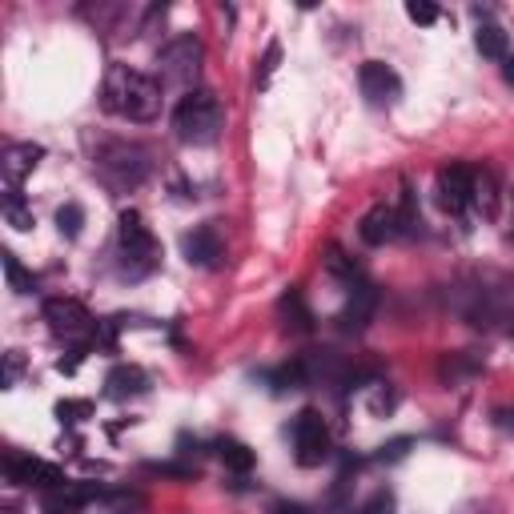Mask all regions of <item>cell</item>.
Listing matches in <instances>:
<instances>
[{
    "mask_svg": "<svg viewBox=\"0 0 514 514\" xmlns=\"http://www.w3.org/2000/svg\"><path fill=\"white\" fill-rule=\"evenodd\" d=\"M101 105H105V113L137 121V125L157 121V113H161V81L141 73V69H129V65H109L105 85H101Z\"/></svg>",
    "mask_w": 514,
    "mask_h": 514,
    "instance_id": "obj_1",
    "label": "cell"
},
{
    "mask_svg": "<svg viewBox=\"0 0 514 514\" xmlns=\"http://www.w3.org/2000/svg\"><path fill=\"white\" fill-rule=\"evenodd\" d=\"M221 129H225V109H221V101L213 93L193 89V93H185L177 101V109H173V137L181 145L205 149V145H213L221 137Z\"/></svg>",
    "mask_w": 514,
    "mask_h": 514,
    "instance_id": "obj_2",
    "label": "cell"
},
{
    "mask_svg": "<svg viewBox=\"0 0 514 514\" xmlns=\"http://www.w3.org/2000/svg\"><path fill=\"white\" fill-rule=\"evenodd\" d=\"M93 169H97V177H101L109 189L129 193V189H137V185L149 177L153 161H149V153H145L141 145H133V141H101L97 153H93Z\"/></svg>",
    "mask_w": 514,
    "mask_h": 514,
    "instance_id": "obj_3",
    "label": "cell"
},
{
    "mask_svg": "<svg viewBox=\"0 0 514 514\" xmlns=\"http://www.w3.org/2000/svg\"><path fill=\"white\" fill-rule=\"evenodd\" d=\"M117 249H121V270L129 278H145L161 266V245L153 237V229L145 225V217L137 209H125L117 221Z\"/></svg>",
    "mask_w": 514,
    "mask_h": 514,
    "instance_id": "obj_4",
    "label": "cell"
},
{
    "mask_svg": "<svg viewBox=\"0 0 514 514\" xmlns=\"http://www.w3.org/2000/svg\"><path fill=\"white\" fill-rule=\"evenodd\" d=\"M197 73H201V41L193 33H181L169 45H161V53H157V81L161 85L193 93Z\"/></svg>",
    "mask_w": 514,
    "mask_h": 514,
    "instance_id": "obj_5",
    "label": "cell"
},
{
    "mask_svg": "<svg viewBox=\"0 0 514 514\" xmlns=\"http://www.w3.org/2000/svg\"><path fill=\"white\" fill-rule=\"evenodd\" d=\"M45 322H49V330H53L57 338L81 342V346H89V338L97 334L93 314H89L77 298H49V302H45Z\"/></svg>",
    "mask_w": 514,
    "mask_h": 514,
    "instance_id": "obj_6",
    "label": "cell"
},
{
    "mask_svg": "<svg viewBox=\"0 0 514 514\" xmlns=\"http://www.w3.org/2000/svg\"><path fill=\"white\" fill-rule=\"evenodd\" d=\"M294 458H298V466H322L326 458H330V426H326V418L318 414V410H302L298 418H294Z\"/></svg>",
    "mask_w": 514,
    "mask_h": 514,
    "instance_id": "obj_7",
    "label": "cell"
},
{
    "mask_svg": "<svg viewBox=\"0 0 514 514\" xmlns=\"http://www.w3.org/2000/svg\"><path fill=\"white\" fill-rule=\"evenodd\" d=\"M5 478H9L13 486H37L41 494L53 490V486H61V482H69L61 466L41 462V458H33V454H17V450L5 454Z\"/></svg>",
    "mask_w": 514,
    "mask_h": 514,
    "instance_id": "obj_8",
    "label": "cell"
},
{
    "mask_svg": "<svg viewBox=\"0 0 514 514\" xmlns=\"http://www.w3.org/2000/svg\"><path fill=\"white\" fill-rule=\"evenodd\" d=\"M470 185H474V169L462 165V161H450L438 169L434 177V193H438V205L450 213V217H462L466 205H470Z\"/></svg>",
    "mask_w": 514,
    "mask_h": 514,
    "instance_id": "obj_9",
    "label": "cell"
},
{
    "mask_svg": "<svg viewBox=\"0 0 514 514\" xmlns=\"http://www.w3.org/2000/svg\"><path fill=\"white\" fill-rule=\"evenodd\" d=\"M181 253H185V262L197 266V270H213L221 266V257H225V237L213 221L205 225H193L185 237H181Z\"/></svg>",
    "mask_w": 514,
    "mask_h": 514,
    "instance_id": "obj_10",
    "label": "cell"
},
{
    "mask_svg": "<svg viewBox=\"0 0 514 514\" xmlns=\"http://www.w3.org/2000/svg\"><path fill=\"white\" fill-rule=\"evenodd\" d=\"M101 494H105V486H97V482H61L41 494V510L45 514H85V506H97Z\"/></svg>",
    "mask_w": 514,
    "mask_h": 514,
    "instance_id": "obj_11",
    "label": "cell"
},
{
    "mask_svg": "<svg viewBox=\"0 0 514 514\" xmlns=\"http://www.w3.org/2000/svg\"><path fill=\"white\" fill-rule=\"evenodd\" d=\"M358 85H362V97L374 105V109H386L402 97V77L386 65V61H366L358 69Z\"/></svg>",
    "mask_w": 514,
    "mask_h": 514,
    "instance_id": "obj_12",
    "label": "cell"
},
{
    "mask_svg": "<svg viewBox=\"0 0 514 514\" xmlns=\"http://www.w3.org/2000/svg\"><path fill=\"white\" fill-rule=\"evenodd\" d=\"M374 310H378V290L366 286V282L354 286V290H350V302H346L342 314H338V330H342V334H362V330L370 326Z\"/></svg>",
    "mask_w": 514,
    "mask_h": 514,
    "instance_id": "obj_13",
    "label": "cell"
},
{
    "mask_svg": "<svg viewBox=\"0 0 514 514\" xmlns=\"http://www.w3.org/2000/svg\"><path fill=\"white\" fill-rule=\"evenodd\" d=\"M41 157H45V149H41V145H33V141L9 145V149H5V157H0V173H5L9 189H21V181L41 165Z\"/></svg>",
    "mask_w": 514,
    "mask_h": 514,
    "instance_id": "obj_14",
    "label": "cell"
},
{
    "mask_svg": "<svg viewBox=\"0 0 514 514\" xmlns=\"http://www.w3.org/2000/svg\"><path fill=\"white\" fill-rule=\"evenodd\" d=\"M358 233H362V241H366V245H386V241L402 237L398 209H394V205H374V209H366V217H362Z\"/></svg>",
    "mask_w": 514,
    "mask_h": 514,
    "instance_id": "obj_15",
    "label": "cell"
},
{
    "mask_svg": "<svg viewBox=\"0 0 514 514\" xmlns=\"http://www.w3.org/2000/svg\"><path fill=\"white\" fill-rule=\"evenodd\" d=\"M145 390H149V374H145L141 366L121 362V366H113V370L105 374V394H109V398H117V402H125V398H141Z\"/></svg>",
    "mask_w": 514,
    "mask_h": 514,
    "instance_id": "obj_16",
    "label": "cell"
},
{
    "mask_svg": "<svg viewBox=\"0 0 514 514\" xmlns=\"http://www.w3.org/2000/svg\"><path fill=\"white\" fill-rule=\"evenodd\" d=\"M470 205L482 213V217H498V177L494 169H474V185H470Z\"/></svg>",
    "mask_w": 514,
    "mask_h": 514,
    "instance_id": "obj_17",
    "label": "cell"
},
{
    "mask_svg": "<svg viewBox=\"0 0 514 514\" xmlns=\"http://www.w3.org/2000/svg\"><path fill=\"white\" fill-rule=\"evenodd\" d=\"M278 314H282L286 330H294V334H310V330H314V314H310L302 290H286L282 302H278Z\"/></svg>",
    "mask_w": 514,
    "mask_h": 514,
    "instance_id": "obj_18",
    "label": "cell"
},
{
    "mask_svg": "<svg viewBox=\"0 0 514 514\" xmlns=\"http://www.w3.org/2000/svg\"><path fill=\"white\" fill-rule=\"evenodd\" d=\"M474 45H478V53H482L486 61H506V57H510V37H506V29L494 25V21H478Z\"/></svg>",
    "mask_w": 514,
    "mask_h": 514,
    "instance_id": "obj_19",
    "label": "cell"
},
{
    "mask_svg": "<svg viewBox=\"0 0 514 514\" xmlns=\"http://www.w3.org/2000/svg\"><path fill=\"white\" fill-rule=\"evenodd\" d=\"M213 450H217V458L225 462V470H233V474H249L253 462H257V454H253L245 442H237V438H221Z\"/></svg>",
    "mask_w": 514,
    "mask_h": 514,
    "instance_id": "obj_20",
    "label": "cell"
},
{
    "mask_svg": "<svg viewBox=\"0 0 514 514\" xmlns=\"http://www.w3.org/2000/svg\"><path fill=\"white\" fill-rule=\"evenodd\" d=\"M101 514H141L145 510V498L133 494V490H105L101 502H97Z\"/></svg>",
    "mask_w": 514,
    "mask_h": 514,
    "instance_id": "obj_21",
    "label": "cell"
},
{
    "mask_svg": "<svg viewBox=\"0 0 514 514\" xmlns=\"http://www.w3.org/2000/svg\"><path fill=\"white\" fill-rule=\"evenodd\" d=\"M398 225H402V237H414V233H422V213H418V201H414V189H410V185H402Z\"/></svg>",
    "mask_w": 514,
    "mask_h": 514,
    "instance_id": "obj_22",
    "label": "cell"
},
{
    "mask_svg": "<svg viewBox=\"0 0 514 514\" xmlns=\"http://www.w3.org/2000/svg\"><path fill=\"white\" fill-rule=\"evenodd\" d=\"M5 274H9L13 294H33V290H37V278L21 266V257H17V253H9V249H5Z\"/></svg>",
    "mask_w": 514,
    "mask_h": 514,
    "instance_id": "obj_23",
    "label": "cell"
},
{
    "mask_svg": "<svg viewBox=\"0 0 514 514\" xmlns=\"http://www.w3.org/2000/svg\"><path fill=\"white\" fill-rule=\"evenodd\" d=\"M5 217H9L13 229H33V225H37V221H33V209H29L25 197H21V189H9V193H5Z\"/></svg>",
    "mask_w": 514,
    "mask_h": 514,
    "instance_id": "obj_24",
    "label": "cell"
},
{
    "mask_svg": "<svg viewBox=\"0 0 514 514\" xmlns=\"http://www.w3.org/2000/svg\"><path fill=\"white\" fill-rule=\"evenodd\" d=\"M81 225H85V209L77 205V201H69V205H61L57 209V229H61V237H81Z\"/></svg>",
    "mask_w": 514,
    "mask_h": 514,
    "instance_id": "obj_25",
    "label": "cell"
},
{
    "mask_svg": "<svg viewBox=\"0 0 514 514\" xmlns=\"http://www.w3.org/2000/svg\"><path fill=\"white\" fill-rule=\"evenodd\" d=\"M326 270H330V274H338L342 282H350V290H354V286H362V282H358V266L350 262V257H346L342 249H330V253H326Z\"/></svg>",
    "mask_w": 514,
    "mask_h": 514,
    "instance_id": "obj_26",
    "label": "cell"
},
{
    "mask_svg": "<svg viewBox=\"0 0 514 514\" xmlns=\"http://www.w3.org/2000/svg\"><path fill=\"white\" fill-rule=\"evenodd\" d=\"M398 510V498L390 494V490H378V494H370L354 514H394Z\"/></svg>",
    "mask_w": 514,
    "mask_h": 514,
    "instance_id": "obj_27",
    "label": "cell"
},
{
    "mask_svg": "<svg viewBox=\"0 0 514 514\" xmlns=\"http://www.w3.org/2000/svg\"><path fill=\"white\" fill-rule=\"evenodd\" d=\"M406 17H410L414 25H434V21H438V9L430 5V0H410V5H406Z\"/></svg>",
    "mask_w": 514,
    "mask_h": 514,
    "instance_id": "obj_28",
    "label": "cell"
},
{
    "mask_svg": "<svg viewBox=\"0 0 514 514\" xmlns=\"http://www.w3.org/2000/svg\"><path fill=\"white\" fill-rule=\"evenodd\" d=\"M370 390H374V394H370V410H374V414H390V410H394V402H398V398H394V390H386V382H374Z\"/></svg>",
    "mask_w": 514,
    "mask_h": 514,
    "instance_id": "obj_29",
    "label": "cell"
},
{
    "mask_svg": "<svg viewBox=\"0 0 514 514\" xmlns=\"http://www.w3.org/2000/svg\"><path fill=\"white\" fill-rule=\"evenodd\" d=\"M410 446H414L410 438H394V442H386V446L378 450V462H402V458L410 454Z\"/></svg>",
    "mask_w": 514,
    "mask_h": 514,
    "instance_id": "obj_30",
    "label": "cell"
},
{
    "mask_svg": "<svg viewBox=\"0 0 514 514\" xmlns=\"http://www.w3.org/2000/svg\"><path fill=\"white\" fill-rule=\"evenodd\" d=\"M21 370H25L21 350H9V354H5V378H0V382H5V386L13 390V386H17V378H21Z\"/></svg>",
    "mask_w": 514,
    "mask_h": 514,
    "instance_id": "obj_31",
    "label": "cell"
},
{
    "mask_svg": "<svg viewBox=\"0 0 514 514\" xmlns=\"http://www.w3.org/2000/svg\"><path fill=\"white\" fill-rule=\"evenodd\" d=\"M89 414H93L89 402H61V406H57V418H61V422H81V418H89Z\"/></svg>",
    "mask_w": 514,
    "mask_h": 514,
    "instance_id": "obj_32",
    "label": "cell"
},
{
    "mask_svg": "<svg viewBox=\"0 0 514 514\" xmlns=\"http://www.w3.org/2000/svg\"><path fill=\"white\" fill-rule=\"evenodd\" d=\"M278 57H282V49H278V45H270V49H266V57H262V77H257V85H266V81H270V73H274V65H278Z\"/></svg>",
    "mask_w": 514,
    "mask_h": 514,
    "instance_id": "obj_33",
    "label": "cell"
},
{
    "mask_svg": "<svg viewBox=\"0 0 514 514\" xmlns=\"http://www.w3.org/2000/svg\"><path fill=\"white\" fill-rule=\"evenodd\" d=\"M270 514H310V506H302V502H286V498H282V502H274V506H270Z\"/></svg>",
    "mask_w": 514,
    "mask_h": 514,
    "instance_id": "obj_34",
    "label": "cell"
},
{
    "mask_svg": "<svg viewBox=\"0 0 514 514\" xmlns=\"http://www.w3.org/2000/svg\"><path fill=\"white\" fill-rule=\"evenodd\" d=\"M502 77H506V85H514V57L502 61Z\"/></svg>",
    "mask_w": 514,
    "mask_h": 514,
    "instance_id": "obj_35",
    "label": "cell"
},
{
    "mask_svg": "<svg viewBox=\"0 0 514 514\" xmlns=\"http://www.w3.org/2000/svg\"><path fill=\"white\" fill-rule=\"evenodd\" d=\"M510 342H514V326H510Z\"/></svg>",
    "mask_w": 514,
    "mask_h": 514,
    "instance_id": "obj_36",
    "label": "cell"
}]
</instances>
